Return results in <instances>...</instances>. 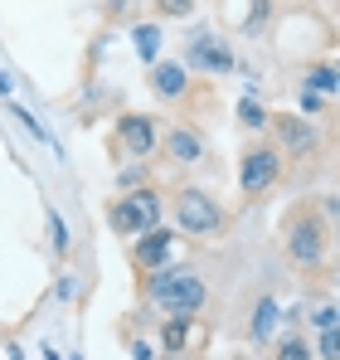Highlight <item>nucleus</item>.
Returning a JSON list of instances; mask_svg holds the SVG:
<instances>
[{
  "label": "nucleus",
  "instance_id": "obj_20",
  "mask_svg": "<svg viewBox=\"0 0 340 360\" xmlns=\"http://www.w3.org/2000/svg\"><path fill=\"white\" fill-rule=\"evenodd\" d=\"M185 341V316H175V326L166 331V346H180Z\"/></svg>",
  "mask_w": 340,
  "mask_h": 360
},
{
  "label": "nucleus",
  "instance_id": "obj_13",
  "mask_svg": "<svg viewBox=\"0 0 340 360\" xmlns=\"http://www.w3.org/2000/svg\"><path fill=\"white\" fill-rule=\"evenodd\" d=\"M273 326H277V302H258V311H253V341H268L273 336Z\"/></svg>",
  "mask_w": 340,
  "mask_h": 360
},
{
  "label": "nucleus",
  "instance_id": "obj_21",
  "mask_svg": "<svg viewBox=\"0 0 340 360\" xmlns=\"http://www.w3.org/2000/svg\"><path fill=\"white\" fill-rule=\"evenodd\" d=\"M301 108H306V112H321V93H311V88H301Z\"/></svg>",
  "mask_w": 340,
  "mask_h": 360
},
{
  "label": "nucleus",
  "instance_id": "obj_4",
  "mask_svg": "<svg viewBox=\"0 0 340 360\" xmlns=\"http://www.w3.org/2000/svg\"><path fill=\"white\" fill-rule=\"evenodd\" d=\"M282 176V156L273 151V146H253V151H243V166H238V185H243V195H263L268 185H277Z\"/></svg>",
  "mask_w": 340,
  "mask_h": 360
},
{
  "label": "nucleus",
  "instance_id": "obj_6",
  "mask_svg": "<svg viewBox=\"0 0 340 360\" xmlns=\"http://www.w3.org/2000/svg\"><path fill=\"white\" fill-rule=\"evenodd\" d=\"M117 141H122L131 156H151V151H156V122L141 117V112H126V117L117 122Z\"/></svg>",
  "mask_w": 340,
  "mask_h": 360
},
{
  "label": "nucleus",
  "instance_id": "obj_23",
  "mask_svg": "<svg viewBox=\"0 0 340 360\" xmlns=\"http://www.w3.org/2000/svg\"><path fill=\"white\" fill-rule=\"evenodd\" d=\"M0 93H10V78H5V73H0Z\"/></svg>",
  "mask_w": 340,
  "mask_h": 360
},
{
  "label": "nucleus",
  "instance_id": "obj_22",
  "mask_svg": "<svg viewBox=\"0 0 340 360\" xmlns=\"http://www.w3.org/2000/svg\"><path fill=\"white\" fill-rule=\"evenodd\" d=\"M316 326H321V331L336 326V307H321V311H316Z\"/></svg>",
  "mask_w": 340,
  "mask_h": 360
},
{
  "label": "nucleus",
  "instance_id": "obj_17",
  "mask_svg": "<svg viewBox=\"0 0 340 360\" xmlns=\"http://www.w3.org/2000/svg\"><path fill=\"white\" fill-rule=\"evenodd\" d=\"M316 351H321V360H340V336H336V326H326V331H321V346H316Z\"/></svg>",
  "mask_w": 340,
  "mask_h": 360
},
{
  "label": "nucleus",
  "instance_id": "obj_5",
  "mask_svg": "<svg viewBox=\"0 0 340 360\" xmlns=\"http://www.w3.org/2000/svg\"><path fill=\"white\" fill-rule=\"evenodd\" d=\"M287 253H292V263L316 268V263H321V253H326V229H321L316 219H296V224H292V234H287Z\"/></svg>",
  "mask_w": 340,
  "mask_h": 360
},
{
  "label": "nucleus",
  "instance_id": "obj_3",
  "mask_svg": "<svg viewBox=\"0 0 340 360\" xmlns=\"http://www.w3.org/2000/svg\"><path fill=\"white\" fill-rule=\"evenodd\" d=\"M175 219H180L185 234H219V229H224V210H219L204 190H180Z\"/></svg>",
  "mask_w": 340,
  "mask_h": 360
},
{
  "label": "nucleus",
  "instance_id": "obj_24",
  "mask_svg": "<svg viewBox=\"0 0 340 360\" xmlns=\"http://www.w3.org/2000/svg\"><path fill=\"white\" fill-rule=\"evenodd\" d=\"M170 360H190V356H170Z\"/></svg>",
  "mask_w": 340,
  "mask_h": 360
},
{
  "label": "nucleus",
  "instance_id": "obj_15",
  "mask_svg": "<svg viewBox=\"0 0 340 360\" xmlns=\"http://www.w3.org/2000/svg\"><path fill=\"white\" fill-rule=\"evenodd\" d=\"M156 5V15H166V20H185L190 10H195V0H151Z\"/></svg>",
  "mask_w": 340,
  "mask_h": 360
},
{
  "label": "nucleus",
  "instance_id": "obj_18",
  "mask_svg": "<svg viewBox=\"0 0 340 360\" xmlns=\"http://www.w3.org/2000/svg\"><path fill=\"white\" fill-rule=\"evenodd\" d=\"M238 117H243V127H268V112H263V108H258L253 98H248V103L238 108Z\"/></svg>",
  "mask_w": 340,
  "mask_h": 360
},
{
  "label": "nucleus",
  "instance_id": "obj_7",
  "mask_svg": "<svg viewBox=\"0 0 340 360\" xmlns=\"http://www.w3.org/2000/svg\"><path fill=\"white\" fill-rule=\"evenodd\" d=\"M190 68H204V73H228V68H233V49H228V39H214V34L195 39V44H190Z\"/></svg>",
  "mask_w": 340,
  "mask_h": 360
},
{
  "label": "nucleus",
  "instance_id": "obj_2",
  "mask_svg": "<svg viewBox=\"0 0 340 360\" xmlns=\"http://www.w3.org/2000/svg\"><path fill=\"white\" fill-rule=\"evenodd\" d=\"M107 219H112L117 234H146L161 219V200H156V190H131L107 210Z\"/></svg>",
  "mask_w": 340,
  "mask_h": 360
},
{
  "label": "nucleus",
  "instance_id": "obj_14",
  "mask_svg": "<svg viewBox=\"0 0 340 360\" xmlns=\"http://www.w3.org/2000/svg\"><path fill=\"white\" fill-rule=\"evenodd\" d=\"M306 88H311V93H336V68H331V63L311 68V73H306Z\"/></svg>",
  "mask_w": 340,
  "mask_h": 360
},
{
  "label": "nucleus",
  "instance_id": "obj_10",
  "mask_svg": "<svg viewBox=\"0 0 340 360\" xmlns=\"http://www.w3.org/2000/svg\"><path fill=\"white\" fill-rule=\"evenodd\" d=\"M185 83H190V78H185V63H156V68H151V88H156L161 98H180Z\"/></svg>",
  "mask_w": 340,
  "mask_h": 360
},
{
  "label": "nucleus",
  "instance_id": "obj_9",
  "mask_svg": "<svg viewBox=\"0 0 340 360\" xmlns=\"http://www.w3.org/2000/svg\"><path fill=\"white\" fill-rule=\"evenodd\" d=\"M170 243H175V234H166V229H146V239L136 243V263L141 268H161L170 253Z\"/></svg>",
  "mask_w": 340,
  "mask_h": 360
},
{
  "label": "nucleus",
  "instance_id": "obj_1",
  "mask_svg": "<svg viewBox=\"0 0 340 360\" xmlns=\"http://www.w3.org/2000/svg\"><path fill=\"white\" fill-rule=\"evenodd\" d=\"M156 278H151V297L166 307L170 316H195L200 307H204V283H200V273H190V268H151Z\"/></svg>",
  "mask_w": 340,
  "mask_h": 360
},
{
  "label": "nucleus",
  "instance_id": "obj_16",
  "mask_svg": "<svg viewBox=\"0 0 340 360\" xmlns=\"http://www.w3.org/2000/svg\"><path fill=\"white\" fill-rule=\"evenodd\" d=\"M277 360H316V356L306 351V341H301V336H287L282 346H277Z\"/></svg>",
  "mask_w": 340,
  "mask_h": 360
},
{
  "label": "nucleus",
  "instance_id": "obj_12",
  "mask_svg": "<svg viewBox=\"0 0 340 360\" xmlns=\"http://www.w3.org/2000/svg\"><path fill=\"white\" fill-rule=\"evenodd\" d=\"M131 39H136V54H141L146 63L161 54V30H156V25H136V30H131Z\"/></svg>",
  "mask_w": 340,
  "mask_h": 360
},
{
  "label": "nucleus",
  "instance_id": "obj_11",
  "mask_svg": "<svg viewBox=\"0 0 340 360\" xmlns=\"http://www.w3.org/2000/svg\"><path fill=\"white\" fill-rule=\"evenodd\" d=\"M166 146H170V156H175V161H185V166L204 156V141H200L195 131H170V141H166Z\"/></svg>",
  "mask_w": 340,
  "mask_h": 360
},
{
  "label": "nucleus",
  "instance_id": "obj_19",
  "mask_svg": "<svg viewBox=\"0 0 340 360\" xmlns=\"http://www.w3.org/2000/svg\"><path fill=\"white\" fill-rule=\"evenodd\" d=\"M49 234H54V248H58V253H68V229H63V219H58L54 210H49Z\"/></svg>",
  "mask_w": 340,
  "mask_h": 360
},
{
  "label": "nucleus",
  "instance_id": "obj_8",
  "mask_svg": "<svg viewBox=\"0 0 340 360\" xmlns=\"http://www.w3.org/2000/svg\"><path fill=\"white\" fill-rule=\"evenodd\" d=\"M273 127H277V136H282L287 146L296 151V156H306V151H316V131L306 127L301 117H292V112H277L273 117Z\"/></svg>",
  "mask_w": 340,
  "mask_h": 360
}]
</instances>
